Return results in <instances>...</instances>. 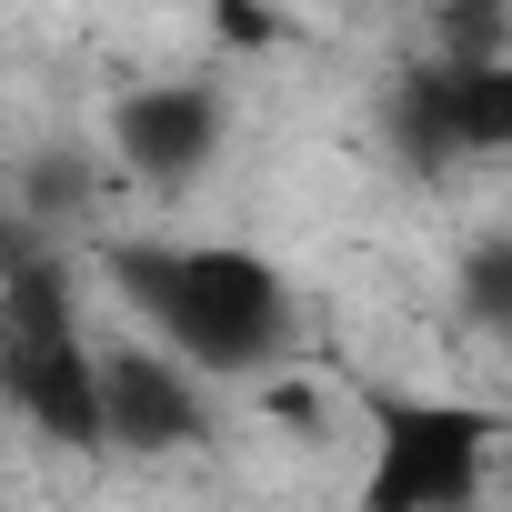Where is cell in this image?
Instances as JSON below:
<instances>
[{
  "mask_svg": "<svg viewBox=\"0 0 512 512\" xmlns=\"http://www.w3.org/2000/svg\"><path fill=\"white\" fill-rule=\"evenodd\" d=\"M452 302L472 332L512 342V231H472L462 241V262H452Z\"/></svg>",
  "mask_w": 512,
  "mask_h": 512,
  "instance_id": "7",
  "label": "cell"
},
{
  "mask_svg": "<svg viewBox=\"0 0 512 512\" xmlns=\"http://www.w3.org/2000/svg\"><path fill=\"white\" fill-rule=\"evenodd\" d=\"M512 21L492 11V0H452V11H432V61L442 71H472V61H502Z\"/></svg>",
  "mask_w": 512,
  "mask_h": 512,
  "instance_id": "8",
  "label": "cell"
},
{
  "mask_svg": "<svg viewBox=\"0 0 512 512\" xmlns=\"http://www.w3.org/2000/svg\"><path fill=\"white\" fill-rule=\"evenodd\" d=\"M372 412V472L352 492V512H472L502 452V412L492 402H452V392H362Z\"/></svg>",
  "mask_w": 512,
  "mask_h": 512,
  "instance_id": "3",
  "label": "cell"
},
{
  "mask_svg": "<svg viewBox=\"0 0 512 512\" xmlns=\"http://www.w3.org/2000/svg\"><path fill=\"white\" fill-rule=\"evenodd\" d=\"M201 442H211V382H191L151 342H111L101 352V452L161 462V452H201Z\"/></svg>",
  "mask_w": 512,
  "mask_h": 512,
  "instance_id": "5",
  "label": "cell"
},
{
  "mask_svg": "<svg viewBox=\"0 0 512 512\" xmlns=\"http://www.w3.org/2000/svg\"><path fill=\"white\" fill-rule=\"evenodd\" d=\"M101 272L141 342L191 382H272L292 362V282L241 241H111Z\"/></svg>",
  "mask_w": 512,
  "mask_h": 512,
  "instance_id": "1",
  "label": "cell"
},
{
  "mask_svg": "<svg viewBox=\"0 0 512 512\" xmlns=\"http://www.w3.org/2000/svg\"><path fill=\"white\" fill-rule=\"evenodd\" d=\"M442 131H452V161H502L512 151V51L472 61V71H442Z\"/></svg>",
  "mask_w": 512,
  "mask_h": 512,
  "instance_id": "6",
  "label": "cell"
},
{
  "mask_svg": "<svg viewBox=\"0 0 512 512\" xmlns=\"http://www.w3.org/2000/svg\"><path fill=\"white\" fill-rule=\"evenodd\" d=\"M211 41H221V51H272L282 21H272V11H251V0H221V11H211Z\"/></svg>",
  "mask_w": 512,
  "mask_h": 512,
  "instance_id": "10",
  "label": "cell"
},
{
  "mask_svg": "<svg viewBox=\"0 0 512 512\" xmlns=\"http://www.w3.org/2000/svg\"><path fill=\"white\" fill-rule=\"evenodd\" d=\"M231 141V91L211 71H181V81H131L111 101V161L151 191H191Z\"/></svg>",
  "mask_w": 512,
  "mask_h": 512,
  "instance_id": "4",
  "label": "cell"
},
{
  "mask_svg": "<svg viewBox=\"0 0 512 512\" xmlns=\"http://www.w3.org/2000/svg\"><path fill=\"white\" fill-rule=\"evenodd\" d=\"M251 412H262L272 432H302V442H312V432H322V382H302V372H272L262 392H251Z\"/></svg>",
  "mask_w": 512,
  "mask_h": 512,
  "instance_id": "9",
  "label": "cell"
},
{
  "mask_svg": "<svg viewBox=\"0 0 512 512\" xmlns=\"http://www.w3.org/2000/svg\"><path fill=\"white\" fill-rule=\"evenodd\" d=\"M0 402L51 452H101V342L81 322V282L61 241L0 262Z\"/></svg>",
  "mask_w": 512,
  "mask_h": 512,
  "instance_id": "2",
  "label": "cell"
}]
</instances>
